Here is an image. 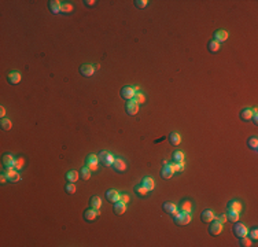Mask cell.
I'll use <instances>...</instances> for the list:
<instances>
[{"label": "cell", "mask_w": 258, "mask_h": 247, "mask_svg": "<svg viewBox=\"0 0 258 247\" xmlns=\"http://www.w3.org/2000/svg\"><path fill=\"white\" fill-rule=\"evenodd\" d=\"M218 221L221 222V224H224V222H227V216H225V214H222V216H220Z\"/></svg>", "instance_id": "f6af8a7d"}, {"label": "cell", "mask_w": 258, "mask_h": 247, "mask_svg": "<svg viewBox=\"0 0 258 247\" xmlns=\"http://www.w3.org/2000/svg\"><path fill=\"white\" fill-rule=\"evenodd\" d=\"M134 191H136V194H137V195H140V196H144V195H145V194H147V192H148L147 189H145V188H144V187H143V185H142V187H140V185H137L136 188H134Z\"/></svg>", "instance_id": "836d02e7"}, {"label": "cell", "mask_w": 258, "mask_h": 247, "mask_svg": "<svg viewBox=\"0 0 258 247\" xmlns=\"http://www.w3.org/2000/svg\"><path fill=\"white\" fill-rule=\"evenodd\" d=\"M227 220H229L231 222H236L239 220V213H236V211H231L228 210V217Z\"/></svg>", "instance_id": "4316f807"}, {"label": "cell", "mask_w": 258, "mask_h": 247, "mask_svg": "<svg viewBox=\"0 0 258 247\" xmlns=\"http://www.w3.org/2000/svg\"><path fill=\"white\" fill-rule=\"evenodd\" d=\"M7 78H8V82H11V84H18L19 81H21V74L19 73H16V71H13V73H10L7 76Z\"/></svg>", "instance_id": "9a60e30c"}, {"label": "cell", "mask_w": 258, "mask_h": 247, "mask_svg": "<svg viewBox=\"0 0 258 247\" xmlns=\"http://www.w3.org/2000/svg\"><path fill=\"white\" fill-rule=\"evenodd\" d=\"M174 221L177 225H187V224H189V221H191V216H189V213H183V211H180L178 216L174 217Z\"/></svg>", "instance_id": "7a4b0ae2"}, {"label": "cell", "mask_w": 258, "mask_h": 247, "mask_svg": "<svg viewBox=\"0 0 258 247\" xmlns=\"http://www.w3.org/2000/svg\"><path fill=\"white\" fill-rule=\"evenodd\" d=\"M173 161L177 163V162H184V154L181 152V151H176L174 154H173Z\"/></svg>", "instance_id": "83f0119b"}, {"label": "cell", "mask_w": 258, "mask_h": 247, "mask_svg": "<svg viewBox=\"0 0 258 247\" xmlns=\"http://www.w3.org/2000/svg\"><path fill=\"white\" fill-rule=\"evenodd\" d=\"M66 178H67L70 183H76V181L78 180V173H77L76 170H70V172L67 173V176H66Z\"/></svg>", "instance_id": "603a6c76"}, {"label": "cell", "mask_w": 258, "mask_h": 247, "mask_svg": "<svg viewBox=\"0 0 258 247\" xmlns=\"http://www.w3.org/2000/svg\"><path fill=\"white\" fill-rule=\"evenodd\" d=\"M80 71H81L82 76L91 77L93 73H95V67H93V66H91V65H82L81 69H80Z\"/></svg>", "instance_id": "30bf717a"}, {"label": "cell", "mask_w": 258, "mask_h": 247, "mask_svg": "<svg viewBox=\"0 0 258 247\" xmlns=\"http://www.w3.org/2000/svg\"><path fill=\"white\" fill-rule=\"evenodd\" d=\"M216 41L217 43H222V41H225L228 38V33L225 32V30H218V32H216Z\"/></svg>", "instance_id": "d6986e66"}, {"label": "cell", "mask_w": 258, "mask_h": 247, "mask_svg": "<svg viewBox=\"0 0 258 247\" xmlns=\"http://www.w3.org/2000/svg\"><path fill=\"white\" fill-rule=\"evenodd\" d=\"M163 210L166 211V213H169V214H172L174 210H177V206L174 205V203H170V202H166V203H163Z\"/></svg>", "instance_id": "7402d4cb"}, {"label": "cell", "mask_w": 258, "mask_h": 247, "mask_svg": "<svg viewBox=\"0 0 258 247\" xmlns=\"http://www.w3.org/2000/svg\"><path fill=\"white\" fill-rule=\"evenodd\" d=\"M180 209H181L183 213H189V211H191V202H188V200L183 202V203H181V206H180Z\"/></svg>", "instance_id": "f1b7e54d"}, {"label": "cell", "mask_w": 258, "mask_h": 247, "mask_svg": "<svg viewBox=\"0 0 258 247\" xmlns=\"http://www.w3.org/2000/svg\"><path fill=\"white\" fill-rule=\"evenodd\" d=\"M88 161H89V162H96V163H98V162H99V156L95 155V154H92V155L88 156Z\"/></svg>", "instance_id": "ee69618b"}, {"label": "cell", "mask_w": 258, "mask_h": 247, "mask_svg": "<svg viewBox=\"0 0 258 247\" xmlns=\"http://www.w3.org/2000/svg\"><path fill=\"white\" fill-rule=\"evenodd\" d=\"M253 115H254V110H251V109H244V110H242V113H240V118L243 121H250L253 118Z\"/></svg>", "instance_id": "4fadbf2b"}, {"label": "cell", "mask_w": 258, "mask_h": 247, "mask_svg": "<svg viewBox=\"0 0 258 247\" xmlns=\"http://www.w3.org/2000/svg\"><path fill=\"white\" fill-rule=\"evenodd\" d=\"M15 161L16 159H14L13 155H4L3 156V163H4V166L7 167V169H14V165H15Z\"/></svg>", "instance_id": "9c48e42d"}, {"label": "cell", "mask_w": 258, "mask_h": 247, "mask_svg": "<svg viewBox=\"0 0 258 247\" xmlns=\"http://www.w3.org/2000/svg\"><path fill=\"white\" fill-rule=\"evenodd\" d=\"M22 163H23V159H22V158H21V159H16V161H15V165H14V169H15V170H19V169L22 167Z\"/></svg>", "instance_id": "60d3db41"}, {"label": "cell", "mask_w": 258, "mask_h": 247, "mask_svg": "<svg viewBox=\"0 0 258 247\" xmlns=\"http://www.w3.org/2000/svg\"><path fill=\"white\" fill-rule=\"evenodd\" d=\"M209 49H210L211 52H217L220 49V43H217L216 40L210 41V43H209Z\"/></svg>", "instance_id": "f546056e"}, {"label": "cell", "mask_w": 258, "mask_h": 247, "mask_svg": "<svg viewBox=\"0 0 258 247\" xmlns=\"http://www.w3.org/2000/svg\"><path fill=\"white\" fill-rule=\"evenodd\" d=\"M11 125H13V122H11L10 120H2V128L4 129V131H10Z\"/></svg>", "instance_id": "d6a6232c"}, {"label": "cell", "mask_w": 258, "mask_h": 247, "mask_svg": "<svg viewBox=\"0 0 258 247\" xmlns=\"http://www.w3.org/2000/svg\"><path fill=\"white\" fill-rule=\"evenodd\" d=\"M120 195L121 194H118L115 189H110V191H107L106 192V198H107V200H110L111 203H115V202H118L120 200Z\"/></svg>", "instance_id": "ba28073f"}, {"label": "cell", "mask_w": 258, "mask_h": 247, "mask_svg": "<svg viewBox=\"0 0 258 247\" xmlns=\"http://www.w3.org/2000/svg\"><path fill=\"white\" fill-rule=\"evenodd\" d=\"M249 147L250 148H253V150H255L257 151V147H258V140H257V137H251V139H249Z\"/></svg>", "instance_id": "4dcf8cb0"}, {"label": "cell", "mask_w": 258, "mask_h": 247, "mask_svg": "<svg viewBox=\"0 0 258 247\" xmlns=\"http://www.w3.org/2000/svg\"><path fill=\"white\" fill-rule=\"evenodd\" d=\"M76 185H74V183H70V184H67V185H66V191L69 192V194H74V192H76Z\"/></svg>", "instance_id": "74e56055"}, {"label": "cell", "mask_w": 258, "mask_h": 247, "mask_svg": "<svg viewBox=\"0 0 258 247\" xmlns=\"http://www.w3.org/2000/svg\"><path fill=\"white\" fill-rule=\"evenodd\" d=\"M5 176H7L8 181H11V183H16V181L21 180V174H19L18 172H15L14 169H8Z\"/></svg>", "instance_id": "52a82bcc"}, {"label": "cell", "mask_w": 258, "mask_h": 247, "mask_svg": "<svg viewBox=\"0 0 258 247\" xmlns=\"http://www.w3.org/2000/svg\"><path fill=\"white\" fill-rule=\"evenodd\" d=\"M132 100H134L137 104H139V103L142 104V103H144V102H145V98H144V95H143L142 92H136V93H134V96H133V99H132Z\"/></svg>", "instance_id": "484cf974"}, {"label": "cell", "mask_w": 258, "mask_h": 247, "mask_svg": "<svg viewBox=\"0 0 258 247\" xmlns=\"http://www.w3.org/2000/svg\"><path fill=\"white\" fill-rule=\"evenodd\" d=\"M233 233H235V236H238V238H243V236H247L249 231H247L246 225L236 221V224L233 225Z\"/></svg>", "instance_id": "6da1fadb"}, {"label": "cell", "mask_w": 258, "mask_h": 247, "mask_svg": "<svg viewBox=\"0 0 258 247\" xmlns=\"http://www.w3.org/2000/svg\"><path fill=\"white\" fill-rule=\"evenodd\" d=\"M87 167L91 170V172H93V170L98 169V163H96V162H89V161H87Z\"/></svg>", "instance_id": "8d00e7d4"}, {"label": "cell", "mask_w": 258, "mask_h": 247, "mask_svg": "<svg viewBox=\"0 0 258 247\" xmlns=\"http://www.w3.org/2000/svg\"><path fill=\"white\" fill-rule=\"evenodd\" d=\"M71 10H73L71 4H67V3H63L62 7H60V11H63V13H70Z\"/></svg>", "instance_id": "d590c367"}, {"label": "cell", "mask_w": 258, "mask_h": 247, "mask_svg": "<svg viewBox=\"0 0 258 247\" xmlns=\"http://www.w3.org/2000/svg\"><path fill=\"white\" fill-rule=\"evenodd\" d=\"M221 231H222V224L218 221V220H217L216 222H211L210 228H209V232H210L213 236L220 235V233H221Z\"/></svg>", "instance_id": "5b68a950"}, {"label": "cell", "mask_w": 258, "mask_h": 247, "mask_svg": "<svg viewBox=\"0 0 258 247\" xmlns=\"http://www.w3.org/2000/svg\"><path fill=\"white\" fill-rule=\"evenodd\" d=\"M169 141L172 143L173 145H178V144H180V141H181L180 134H178V133H170L169 134Z\"/></svg>", "instance_id": "44dd1931"}, {"label": "cell", "mask_w": 258, "mask_h": 247, "mask_svg": "<svg viewBox=\"0 0 258 247\" xmlns=\"http://www.w3.org/2000/svg\"><path fill=\"white\" fill-rule=\"evenodd\" d=\"M114 161H115V158L114 156L111 155V154L110 152H107V155L104 156V159L102 162H103L104 165H106V166H113V163H114Z\"/></svg>", "instance_id": "d4e9b609"}, {"label": "cell", "mask_w": 258, "mask_h": 247, "mask_svg": "<svg viewBox=\"0 0 258 247\" xmlns=\"http://www.w3.org/2000/svg\"><path fill=\"white\" fill-rule=\"evenodd\" d=\"M137 110H139V104L134 100H129L128 103H126V113H128L129 115H134L137 113Z\"/></svg>", "instance_id": "8992f818"}, {"label": "cell", "mask_w": 258, "mask_h": 247, "mask_svg": "<svg viewBox=\"0 0 258 247\" xmlns=\"http://www.w3.org/2000/svg\"><path fill=\"white\" fill-rule=\"evenodd\" d=\"M200 218H202L203 222H211L216 217H214V213L211 210H205L202 211V216H200Z\"/></svg>", "instance_id": "7c38bea8"}, {"label": "cell", "mask_w": 258, "mask_h": 247, "mask_svg": "<svg viewBox=\"0 0 258 247\" xmlns=\"http://www.w3.org/2000/svg\"><path fill=\"white\" fill-rule=\"evenodd\" d=\"M242 240H240V244L242 246H244V247H249V246H253V243H251V240H250V238H247V236H243V238H240Z\"/></svg>", "instance_id": "e575fe53"}, {"label": "cell", "mask_w": 258, "mask_h": 247, "mask_svg": "<svg viewBox=\"0 0 258 247\" xmlns=\"http://www.w3.org/2000/svg\"><path fill=\"white\" fill-rule=\"evenodd\" d=\"M120 202H122V203H125V205H126V203L129 202V196L126 194H121L120 195Z\"/></svg>", "instance_id": "b9f144b4"}, {"label": "cell", "mask_w": 258, "mask_h": 247, "mask_svg": "<svg viewBox=\"0 0 258 247\" xmlns=\"http://www.w3.org/2000/svg\"><path fill=\"white\" fill-rule=\"evenodd\" d=\"M113 166H114V169L117 170V172H124V170L126 169V165H125V162L122 161V159H115L114 161V163H113Z\"/></svg>", "instance_id": "e0dca14e"}, {"label": "cell", "mask_w": 258, "mask_h": 247, "mask_svg": "<svg viewBox=\"0 0 258 247\" xmlns=\"http://www.w3.org/2000/svg\"><path fill=\"white\" fill-rule=\"evenodd\" d=\"M228 210L231 211H236V213H240L242 210V205L239 202H236V200H232V202H229V205H228Z\"/></svg>", "instance_id": "ffe728a7"}, {"label": "cell", "mask_w": 258, "mask_h": 247, "mask_svg": "<svg viewBox=\"0 0 258 247\" xmlns=\"http://www.w3.org/2000/svg\"><path fill=\"white\" fill-rule=\"evenodd\" d=\"M89 203H91V206H92V209H99L102 206V200L99 196H92Z\"/></svg>", "instance_id": "cb8c5ba5"}, {"label": "cell", "mask_w": 258, "mask_h": 247, "mask_svg": "<svg viewBox=\"0 0 258 247\" xmlns=\"http://www.w3.org/2000/svg\"><path fill=\"white\" fill-rule=\"evenodd\" d=\"M99 214H100L99 209H91V210H87L84 213V218L88 220V221H92V220H95V217L99 216Z\"/></svg>", "instance_id": "8fae6325"}, {"label": "cell", "mask_w": 258, "mask_h": 247, "mask_svg": "<svg viewBox=\"0 0 258 247\" xmlns=\"http://www.w3.org/2000/svg\"><path fill=\"white\" fill-rule=\"evenodd\" d=\"M250 238L254 239V240H257V238H258V231H257V228L251 229V232H250Z\"/></svg>", "instance_id": "7bdbcfd3"}, {"label": "cell", "mask_w": 258, "mask_h": 247, "mask_svg": "<svg viewBox=\"0 0 258 247\" xmlns=\"http://www.w3.org/2000/svg\"><path fill=\"white\" fill-rule=\"evenodd\" d=\"M134 3H136V7L137 8H144L145 5H147L148 2H147V0H136Z\"/></svg>", "instance_id": "f35d334b"}, {"label": "cell", "mask_w": 258, "mask_h": 247, "mask_svg": "<svg viewBox=\"0 0 258 247\" xmlns=\"http://www.w3.org/2000/svg\"><path fill=\"white\" fill-rule=\"evenodd\" d=\"M143 187H144L147 191H152L154 187H155V183H154L152 177H145L143 178Z\"/></svg>", "instance_id": "5bb4252c"}, {"label": "cell", "mask_w": 258, "mask_h": 247, "mask_svg": "<svg viewBox=\"0 0 258 247\" xmlns=\"http://www.w3.org/2000/svg\"><path fill=\"white\" fill-rule=\"evenodd\" d=\"M106 155H107V152H106V151H102V152L99 154L98 156H99V159H100V161H103V159H104V156H106Z\"/></svg>", "instance_id": "bcb514c9"}, {"label": "cell", "mask_w": 258, "mask_h": 247, "mask_svg": "<svg viewBox=\"0 0 258 247\" xmlns=\"http://www.w3.org/2000/svg\"><path fill=\"white\" fill-rule=\"evenodd\" d=\"M134 89L132 87H124L122 89H121V96H122L125 100H132L134 96Z\"/></svg>", "instance_id": "3957f363"}, {"label": "cell", "mask_w": 258, "mask_h": 247, "mask_svg": "<svg viewBox=\"0 0 258 247\" xmlns=\"http://www.w3.org/2000/svg\"><path fill=\"white\" fill-rule=\"evenodd\" d=\"M0 115H2V117H4V115H5V109H4V107H0Z\"/></svg>", "instance_id": "7dc6e473"}, {"label": "cell", "mask_w": 258, "mask_h": 247, "mask_svg": "<svg viewBox=\"0 0 258 247\" xmlns=\"http://www.w3.org/2000/svg\"><path fill=\"white\" fill-rule=\"evenodd\" d=\"M174 170H176V172H181V170H184V162H177V163H174Z\"/></svg>", "instance_id": "ab89813d"}, {"label": "cell", "mask_w": 258, "mask_h": 247, "mask_svg": "<svg viewBox=\"0 0 258 247\" xmlns=\"http://www.w3.org/2000/svg\"><path fill=\"white\" fill-rule=\"evenodd\" d=\"M60 7H62V4H60V2H58V0L49 2V10H51L52 14H58V13H59Z\"/></svg>", "instance_id": "ac0fdd59"}, {"label": "cell", "mask_w": 258, "mask_h": 247, "mask_svg": "<svg viewBox=\"0 0 258 247\" xmlns=\"http://www.w3.org/2000/svg\"><path fill=\"white\" fill-rule=\"evenodd\" d=\"M81 177L84 178V180H88V178L91 177V170L88 169V167H82L81 169Z\"/></svg>", "instance_id": "1f68e13d"}, {"label": "cell", "mask_w": 258, "mask_h": 247, "mask_svg": "<svg viewBox=\"0 0 258 247\" xmlns=\"http://www.w3.org/2000/svg\"><path fill=\"white\" fill-rule=\"evenodd\" d=\"M125 210H126L125 203L120 202V200L114 203V213L115 214H124V213H125Z\"/></svg>", "instance_id": "2e32d148"}, {"label": "cell", "mask_w": 258, "mask_h": 247, "mask_svg": "<svg viewBox=\"0 0 258 247\" xmlns=\"http://www.w3.org/2000/svg\"><path fill=\"white\" fill-rule=\"evenodd\" d=\"M84 3H85V4H88V5H93V3H95V2H93V0H87V2H84Z\"/></svg>", "instance_id": "c3c4849f"}, {"label": "cell", "mask_w": 258, "mask_h": 247, "mask_svg": "<svg viewBox=\"0 0 258 247\" xmlns=\"http://www.w3.org/2000/svg\"><path fill=\"white\" fill-rule=\"evenodd\" d=\"M174 172H176V170H174V163L165 165V167H162V170H161V176L163 178H170Z\"/></svg>", "instance_id": "277c9868"}]
</instances>
